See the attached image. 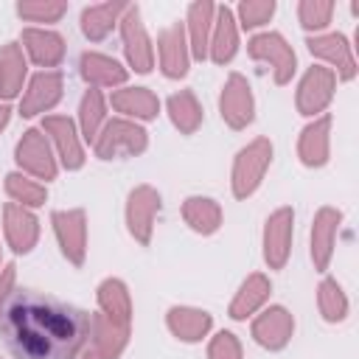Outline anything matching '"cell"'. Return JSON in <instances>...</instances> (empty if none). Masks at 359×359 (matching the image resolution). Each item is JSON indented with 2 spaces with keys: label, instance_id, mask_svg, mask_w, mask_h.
Returning <instances> with one entry per match:
<instances>
[{
  "label": "cell",
  "instance_id": "6da1fadb",
  "mask_svg": "<svg viewBox=\"0 0 359 359\" xmlns=\"http://www.w3.org/2000/svg\"><path fill=\"white\" fill-rule=\"evenodd\" d=\"M0 334L17 359H79L93 317L50 294L20 289L0 309Z\"/></svg>",
  "mask_w": 359,
  "mask_h": 359
},
{
  "label": "cell",
  "instance_id": "7a4b0ae2",
  "mask_svg": "<svg viewBox=\"0 0 359 359\" xmlns=\"http://www.w3.org/2000/svg\"><path fill=\"white\" fill-rule=\"evenodd\" d=\"M269 160H272V146H269V140H264V137L252 140L247 149L238 151L236 165H233V194H236L238 199L250 196V194L258 188V182H261V177H264Z\"/></svg>",
  "mask_w": 359,
  "mask_h": 359
},
{
  "label": "cell",
  "instance_id": "3957f363",
  "mask_svg": "<svg viewBox=\"0 0 359 359\" xmlns=\"http://www.w3.org/2000/svg\"><path fill=\"white\" fill-rule=\"evenodd\" d=\"M146 149V132L129 121H112L95 137V154L101 160H112L121 154H137Z\"/></svg>",
  "mask_w": 359,
  "mask_h": 359
},
{
  "label": "cell",
  "instance_id": "277c9868",
  "mask_svg": "<svg viewBox=\"0 0 359 359\" xmlns=\"http://www.w3.org/2000/svg\"><path fill=\"white\" fill-rule=\"evenodd\" d=\"M160 210V194L149 185H140L129 194V205H126V222H129V233L140 241L149 244L151 238V224H154V213Z\"/></svg>",
  "mask_w": 359,
  "mask_h": 359
},
{
  "label": "cell",
  "instance_id": "5b68a950",
  "mask_svg": "<svg viewBox=\"0 0 359 359\" xmlns=\"http://www.w3.org/2000/svg\"><path fill=\"white\" fill-rule=\"evenodd\" d=\"M250 56L252 59H264L275 65V81L286 84L294 73V53L292 48L283 42L280 34H261L250 39Z\"/></svg>",
  "mask_w": 359,
  "mask_h": 359
},
{
  "label": "cell",
  "instance_id": "8992f818",
  "mask_svg": "<svg viewBox=\"0 0 359 359\" xmlns=\"http://www.w3.org/2000/svg\"><path fill=\"white\" fill-rule=\"evenodd\" d=\"M292 210L280 208L266 219L264 230V258L272 269H280L289 258V244H292Z\"/></svg>",
  "mask_w": 359,
  "mask_h": 359
},
{
  "label": "cell",
  "instance_id": "52a82bcc",
  "mask_svg": "<svg viewBox=\"0 0 359 359\" xmlns=\"http://www.w3.org/2000/svg\"><path fill=\"white\" fill-rule=\"evenodd\" d=\"M17 163L25 171H31L34 177H39V180H53L56 177V163L50 157L48 140L36 129H28L22 135V140L17 143Z\"/></svg>",
  "mask_w": 359,
  "mask_h": 359
},
{
  "label": "cell",
  "instance_id": "ba28073f",
  "mask_svg": "<svg viewBox=\"0 0 359 359\" xmlns=\"http://www.w3.org/2000/svg\"><path fill=\"white\" fill-rule=\"evenodd\" d=\"M222 118L233 126V129H241L252 121V93H250V84L244 81V76L233 73L222 90Z\"/></svg>",
  "mask_w": 359,
  "mask_h": 359
},
{
  "label": "cell",
  "instance_id": "9c48e42d",
  "mask_svg": "<svg viewBox=\"0 0 359 359\" xmlns=\"http://www.w3.org/2000/svg\"><path fill=\"white\" fill-rule=\"evenodd\" d=\"M53 230H56V238L62 244V252L79 266L84 261V236H87L84 210H56L53 213Z\"/></svg>",
  "mask_w": 359,
  "mask_h": 359
},
{
  "label": "cell",
  "instance_id": "30bf717a",
  "mask_svg": "<svg viewBox=\"0 0 359 359\" xmlns=\"http://www.w3.org/2000/svg\"><path fill=\"white\" fill-rule=\"evenodd\" d=\"M121 31H123L129 65L137 73H149L151 70V45H149V36H146V28L140 22L137 8H126V17L121 20Z\"/></svg>",
  "mask_w": 359,
  "mask_h": 359
},
{
  "label": "cell",
  "instance_id": "8fae6325",
  "mask_svg": "<svg viewBox=\"0 0 359 359\" xmlns=\"http://www.w3.org/2000/svg\"><path fill=\"white\" fill-rule=\"evenodd\" d=\"M331 95H334V73L325 67H311L300 84L297 109L303 115H314L331 101Z\"/></svg>",
  "mask_w": 359,
  "mask_h": 359
},
{
  "label": "cell",
  "instance_id": "7c38bea8",
  "mask_svg": "<svg viewBox=\"0 0 359 359\" xmlns=\"http://www.w3.org/2000/svg\"><path fill=\"white\" fill-rule=\"evenodd\" d=\"M252 337L264 345V348H283L292 337V314L280 306H272L269 311H264L255 323H252Z\"/></svg>",
  "mask_w": 359,
  "mask_h": 359
},
{
  "label": "cell",
  "instance_id": "4fadbf2b",
  "mask_svg": "<svg viewBox=\"0 0 359 359\" xmlns=\"http://www.w3.org/2000/svg\"><path fill=\"white\" fill-rule=\"evenodd\" d=\"M3 216H6V238L11 241V247L17 252H28L36 244V233H39L34 213H28L17 202H8L6 210H3Z\"/></svg>",
  "mask_w": 359,
  "mask_h": 359
},
{
  "label": "cell",
  "instance_id": "5bb4252c",
  "mask_svg": "<svg viewBox=\"0 0 359 359\" xmlns=\"http://www.w3.org/2000/svg\"><path fill=\"white\" fill-rule=\"evenodd\" d=\"M59 98H62V76L59 73H39V76H34L20 109H22V115H36V112L50 109Z\"/></svg>",
  "mask_w": 359,
  "mask_h": 359
},
{
  "label": "cell",
  "instance_id": "9a60e30c",
  "mask_svg": "<svg viewBox=\"0 0 359 359\" xmlns=\"http://www.w3.org/2000/svg\"><path fill=\"white\" fill-rule=\"evenodd\" d=\"M126 328L109 323L107 317H93V339H90V351L84 353V359H115L126 342Z\"/></svg>",
  "mask_w": 359,
  "mask_h": 359
},
{
  "label": "cell",
  "instance_id": "2e32d148",
  "mask_svg": "<svg viewBox=\"0 0 359 359\" xmlns=\"http://www.w3.org/2000/svg\"><path fill=\"white\" fill-rule=\"evenodd\" d=\"M45 132L56 140L59 157L67 168H79L84 163V154H81V146H79V137H76V129H73L70 118H62V115L45 118Z\"/></svg>",
  "mask_w": 359,
  "mask_h": 359
},
{
  "label": "cell",
  "instance_id": "e0dca14e",
  "mask_svg": "<svg viewBox=\"0 0 359 359\" xmlns=\"http://www.w3.org/2000/svg\"><path fill=\"white\" fill-rule=\"evenodd\" d=\"M337 224H339V213L331 210V208H323L314 216V227H311V258H314L317 269H325L328 261H331Z\"/></svg>",
  "mask_w": 359,
  "mask_h": 359
},
{
  "label": "cell",
  "instance_id": "ac0fdd59",
  "mask_svg": "<svg viewBox=\"0 0 359 359\" xmlns=\"http://www.w3.org/2000/svg\"><path fill=\"white\" fill-rule=\"evenodd\" d=\"M22 42H25V48H28V53H31V59L36 65L50 67V65H59L62 56H65V42L53 31L28 28V31H22Z\"/></svg>",
  "mask_w": 359,
  "mask_h": 359
},
{
  "label": "cell",
  "instance_id": "d6986e66",
  "mask_svg": "<svg viewBox=\"0 0 359 359\" xmlns=\"http://www.w3.org/2000/svg\"><path fill=\"white\" fill-rule=\"evenodd\" d=\"M160 65H163V73L177 79V76H185L188 70V50H185V42H182V28L180 25H171L160 34Z\"/></svg>",
  "mask_w": 359,
  "mask_h": 359
},
{
  "label": "cell",
  "instance_id": "ffe728a7",
  "mask_svg": "<svg viewBox=\"0 0 359 359\" xmlns=\"http://www.w3.org/2000/svg\"><path fill=\"white\" fill-rule=\"evenodd\" d=\"M98 303L107 314L109 323L121 325L129 331V314H132V306H129V294H126V286L121 280H104L98 286Z\"/></svg>",
  "mask_w": 359,
  "mask_h": 359
},
{
  "label": "cell",
  "instance_id": "44dd1931",
  "mask_svg": "<svg viewBox=\"0 0 359 359\" xmlns=\"http://www.w3.org/2000/svg\"><path fill=\"white\" fill-rule=\"evenodd\" d=\"M309 50L334 62L342 73V79H351L353 76V59H351V50H348V42L342 34H328V36H311L309 42Z\"/></svg>",
  "mask_w": 359,
  "mask_h": 359
},
{
  "label": "cell",
  "instance_id": "7402d4cb",
  "mask_svg": "<svg viewBox=\"0 0 359 359\" xmlns=\"http://www.w3.org/2000/svg\"><path fill=\"white\" fill-rule=\"evenodd\" d=\"M22 76H25V62H22L20 45L14 42L3 45L0 48V95L14 98L22 87Z\"/></svg>",
  "mask_w": 359,
  "mask_h": 359
},
{
  "label": "cell",
  "instance_id": "603a6c76",
  "mask_svg": "<svg viewBox=\"0 0 359 359\" xmlns=\"http://www.w3.org/2000/svg\"><path fill=\"white\" fill-rule=\"evenodd\" d=\"M112 107L118 112H126V115H137V118H154L157 109H160V101L151 90L146 87H126V90H118L112 95Z\"/></svg>",
  "mask_w": 359,
  "mask_h": 359
},
{
  "label": "cell",
  "instance_id": "cb8c5ba5",
  "mask_svg": "<svg viewBox=\"0 0 359 359\" xmlns=\"http://www.w3.org/2000/svg\"><path fill=\"white\" fill-rule=\"evenodd\" d=\"M168 328L185 339V342H196L208 334L210 328V314L199 311V309H171L168 311Z\"/></svg>",
  "mask_w": 359,
  "mask_h": 359
},
{
  "label": "cell",
  "instance_id": "d4e9b609",
  "mask_svg": "<svg viewBox=\"0 0 359 359\" xmlns=\"http://www.w3.org/2000/svg\"><path fill=\"white\" fill-rule=\"evenodd\" d=\"M328 126H331V121L320 118V121H314L311 126L303 129L300 157H303L306 165H323L325 163V157H328Z\"/></svg>",
  "mask_w": 359,
  "mask_h": 359
},
{
  "label": "cell",
  "instance_id": "484cf974",
  "mask_svg": "<svg viewBox=\"0 0 359 359\" xmlns=\"http://www.w3.org/2000/svg\"><path fill=\"white\" fill-rule=\"evenodd\" d=\"M266 294H269V280L264 275H250L241 283V289H238V294H236V300L230 306V317L233 320H244L247 314H252L266 300Z\"/></svg>",
  "mask_w": 359,
  "mask_h": 359
},
{
  "label": "cell",
  "instance_id": "4316f807",
  "mask_svg": "<svg viewBox=\"0 0 359 359\" xmlns=\"http://www.w3.org/2000/svg\"><path fill=\"white\" fill-rule=\"evenodd\" d=\"M182 216L185 222L196 230V233H213L219 224H222V210L213 199H205V196H191L185 205H182Z\"/></svg>",
  "mask_w": 359,
  "mask_h": 359
},
{
  "label": "cell",
  "instance_id": "83f0119b",
  "mask_svg": "<svg viewBox=\"0 0 359 359\" xmlns=\"http://www.w3.org/2000/svg\"><path fill=\"white\" fill-rule=\"evenodd\" d=\"M81 76L93 84H121L126 79V70L101 53H84L81 56Z\"/></svg>",
  "mask_w": 359,
  "mask_h": 359
},
{
  "label": "cell",
  "instance_id": "f1b7e54d",
  "mask_svg": "<svg viewBox=\"0 0 359 359\" xmlns=\"http://www.w3.org/2000/svg\"><path fill=\"white\" fill-rule=\"evenodd\" d=\"M121 11H126V6H121V3H104V6L84 8V14H81L84 34L90 39H104L112 31V25H115V20H118Z\"/></svg>",
  "mask_w": 359,
  "mask_h": 359
},
{
  "label": "cell",
  "instance_id": "f546056e",
  "mask_svg": "<svg viewBox=\"0 0 359 359\" xmlns=\"http://www.w3.org/2000/svg\"><path fill=\"white\" fill-rule=\"evenodd\" d=\"M168 112H171V121H174V126L180 132H188L191 135L202 123V109H199V104H196V98H194L191 90L174 93L168 98Z\"/></svg>",
  "mask_w": 359,
  "mask_h": 359
},
{
  "label": "cell",
  "instance_id": "4dcf8cb0",
  "mask_svg": "<svg viewBox=\"0 0 359 359\" xmlns=\"http://www.w3.org/2000/svg\"><path fill=\"white\" fill-rule=\"evenodd\" d=\"M236 53V25H233V14L230 8H219V20H216V34H213V45H210V56L213 62L224 65L230 62Z\"/></svg>",
  "mask_w": 359,
  "mask_h": 359
},
{
  "label": "cell",
  "instance_id": "1f68e13d",
  "mask_svg": "<svg viewBox=\"0 0 359 359\" xmlns=\"http://www.w3.org/2000/svg\"><path fill=\"white\" fill-rule=\"evenodd\" d=\"M210 17L213 6L210 3H194L188 8V22H191V48L196 59H205L208 53V34H210Z\"/></svg>",
  "mask_w": 359,
  "mask_h": 359
},
{
  "label": "cell",
  "instance_id": "d6a6232c",
  "mask_svg": "<svg viewBox=\"0 0 359 359\" xmlns=\"http://www.w3.org/2000/svg\"><path fill=\"white\" fill-rule=\"evenodd\" d=\"M79 118H81V135L87 140H95L98 123L104 121V98L98 90H87V95L81 98V107H79Z\"/></svg>",
  "mask_w": 359,
  "mask_h": 359
},
{
  "label": "cell",
  "instance_id": "836d02e7",
  "mask_svg": "<svg viewBox=\"0 0 359 359\" xmlns=\"http://www.w3.org/2000/svg\"><path fill=\"white\" fill-rule=\"evenodd\" d=\"M6 191H8V196L17 202V205H31V208H36V205H42L45 202V188L39 185V182H34V180H28V177H20V174H8L6 177Z\"/></svg>",
  "mask_w": 359,
  "mask_h": 359
},
{
  "label": "cell",
  "instance_id": "e575fe53",
  "mask_svg": "<svg viewBox=\"0 0 359 359\" xmlns=\"http://www.w3.org/2000/svg\"><path fill=\"white\" fill-rule=\"evenodd\" d=\"M320 311H323V317L331 320V323H337V320L345 317L348 300H345L342 289L337 286V280H323V283H320Z\"/></svg>",
  "mask_w": 359,
  "mask_h": 359
},
{
  "label": "cell",
  "instance_id": "d590c367",
  "mask_svg": "<svg viewBox=\"0 0 359 359\" xmlns=\"http://www.w3.org/2000/svg\"><path fill=\"white\" fill-rule=\"evenodd\" d=\"M17 11L34 22H53L65 14V3H20Z\"/></svg>",
  "mask_w": 359,
  "mask_h": 359
},
{
  "label": "cell",
  "instance_id": "8d00e7d4",
  "mask_svg": "<svg viewBox=\"0 0 359 359\" xmlns=\"http://www.w3.org/2000/svg\"><path fill=\"white\" fill-rule=\"evenodd\" d=\"M275 11V3H241L238 6V14H241V25L244 28H255V25H264Z\"/></svg>",
  "mask_w": 359,
  "mask_h": 359
},
{
  "label": "cell",
  "instance_id": "74e56055",
  "mask_svg": "<svg viewBox=\"0 0 359 359\" xmlns=\"http://www.w3.org/2000/svg\"><path fill=\"white\" fill-rule=\"evenodd\" d=\"M331 8H334L331 3H311V0H306V3H300V22L306 28H320V25L328 22Z\"/></svg>",
  "mask_w": 359,
  "mask_h": 359
},
{
  "label": "cell",
  "instance_id": "f35d334b",
  "mask_svg": "<svg viewBox=\"0 0 359 359\" xmlns=\"http://www.w3.org/2000/svg\"><path fill=\"white\" fill-rule=\"evenodd\" d=\"M210 359H241V348H238V339L230 334V331H222L216 334V339L210 342V351H208Z\"/></svg>",
  "mask_w": 359,
  "mask_h": 359
},
{
  "label": "cell",
  "instance_id": "ab89813d",
  "mask_svg": "<svg viewBox=\"0 0 359 359\" xmlns=\"http://www.w3.org/2000/svg\"><path fill=\"white\" fill-rule=\"evenodd\" d=\"M11 283H14V264H8V266L3 269V275H0V300L8 294Z\"/></svg>",
  "mask_w": 359,
  "mask_h": 359
},
{
  "label": "cell",
  "instance_id": "60d3db41",
  "mask_svg": "<svg viewBox=\"0 0 359 359\" xmlns=\"http://www.w3.org/2000/svg\"><path fill=\"white\" fill-rule=\"evenodd\" d=\"M8 112H11V109H8L6 104H0V132H3V126L8 123Z\"/></svg>",
  "mask_w": 359,
  "mask_h": 359
}]
</instances>
